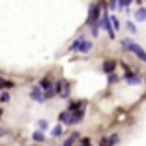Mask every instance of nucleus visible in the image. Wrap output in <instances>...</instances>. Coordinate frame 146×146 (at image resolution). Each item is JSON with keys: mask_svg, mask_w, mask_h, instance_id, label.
<instances>
[{"mask_svg": "<svg viewBox=\"0 0 146 146\" xmlns=\"http://www.w3.org/2000/svg\"><path fill=\"white\" fill-rule=\"evenodd\" d=\"M122 47L124 49H127L129 52H133L135 56H137L139 60H142V62H146V51L141 47V45H137V43H133L131 39H124L122 41Z\"/></svg>", "mask_w": 146, "mask_h": 146, "instance_id": "f257e3e1", "label": "nucleus"}, {"mask_svg": "<svg viewBox=\"0 0 146 146\" xmlns=\"http://www.w3.org/2000/svg\"><path fill=\"white\" fill-rule=\"evenodd\" d=\"M69 51H71V52L79 51V52H82V54H86V52H90V51H92V41H86V39L81 36V38H79L77 41L73 43L71 47H69Z\"/></svg>", "mask_w": 146, "mask_h": 146, "instance_id": "f03ea898", "label": "nucleus"}, {"mask_svg": "<svg viewBox=\"0 0 146 146\" xmlns=\"http://www.w3.org/2000/svg\"><path fill=\"white\" fill-rule=\"evenodd\" d=\"M101 8H103V4H94L90 8V13H88V25H94V23H98L99 21V11H101Z\"/></svg>", "mask_w": 146, "mask_h": 146, "instance_id": "7ed1b4c3", "label": "nucleus"}, {"mask_svg": "<svg viewBox=\"0 0 146 146\" xmlns=\"http://www.w3.org/2000/svg\"><path fill=\"white\" fill-rule=\"evenodd\" d=\"M99 25H101L105 30L109 32V38L114 39V26H112V21H111V17H109V15H103V17L99 19Z\"/></svg>", "mask_w": 146, "mask_h": 146, "instance_id": "20e7f679", "label": "nucleus"}, {"mask_svg": "<svg viewBox=\"0 0 146 146\" xmlns=\"http://www.w3.org/2000/svg\"><path fill=\"white\" fill-rule=\"evenodd\" d=\"M30 98L34 99V101H38V103L45 101V92H43V88H41V86H34V88H32Z\"/></svg>", "mask_w": 146, "mask_h": 146, "instance_id": "39448f33", "label": "nucleus"}, {"mask_svg": "<svg viewBox=\"0 0 146 146\" xmlns=\"http://www.w3.org/2000/svg\"><path fill=\"white\" fill-rule=\"evenodd\" d=\"M84 118V111L82 109H77V111H71V124L69 125H73V124H79V122Z\"/></svg>", "mask_w": 146, "mask_h": 146, "instance_id": "423d86ee", "label": "nucleus"}, {"mask_svg": "<svg viewBox=\"0 0 146 146\" xmlns=\"http://www.w3.org/2000/svg\"><path fill=\"white\" fill-rule=\"evenodd\" d=\"M114 69H116V62H114V60H105V62H103V71L107 73V75L114 73Z\"/></svg>", "mask_w": 146, "mask_h": 146, "instance_id": "0eeeda50", "label": "nucleus"}, {"mask_svg": "<svg viewBox=\"0 0 146 146\" xmlns=\"http://www.w3.org/2000/svg\"><path fill=\"white\" fill-rule=\"evenodd\" d=\"M125 82H127V84H141V77H137V75H135V73H125Z\"/></svg>", "mask_w": 146, "mask_h": 146, "instance_id": "6e6552de", "label": "nucleus"}, {"mask_svg": "<svg viewBox=\"0 0 146 146\" xmlns=\"http://www.w3.org/2000/svg\"><path fill=\"white\" fill-rule=\"evenodd\" d=\"M58 120L64 122V124H71V109H68V111L60 112V114H58Z\"/></svg>", "mask_w": 146, "mask_h": 146, "instance_id": "1a4fd4ad", "label": "nucleus"}, {"mask_svg": "<svg viewBox=\"0 0 146 146\" xmlns=\"http://www.w3.org/2000/svg\"><path fill=\"white\" fill-rule=\"evenodd\" d=\"M135 19H137L139 23H144L146 21V8H139L137 11H135Z\"/></svg>", "mask_w": 146, "mask_h": 146, "instance_id": "9d476101", "label": "nucleus"}, {"mask_svg": "<svg viewBox=\"0 0 146 146\" xmlns=\"http://www.w3.org/2000/svg\"><path fill=\"white\" fill-rule=\"evenodd\" d=\"M75 141H79V133H71V135H69V137L64 141V146H73Z\"/></svg>", "mask_w": 146, "mask_h": 146, "instance_id": "9b49d317", "label": "nucleus"}, {"mask_svg": "<svg viewBox=\"0 0 146 146\" xmlns=\"http://www.w3.org/2000/svg\"><path fill=\"white\" fill-rule=\"evenodd\" d=\"M4 88H13V82L11 81H6V79L0 77V90H4Z\"/></svg>", "mask_w": 146, "mask_h": 146, "instance_id": "f8f14e48", "label": "nucleus"}, {"mask_svg": "<svg viewBox=\"0 0 146 146\" xmlns=\"http://www.w3.org/2000/svg\"><path fill=\"white\" fill-rule=\"evenodd\" d=\"M39 86H41L43 90H49V88H52V82L49 81L47 77H45V79H41V82H39Z\"/></svg>", "mask_w": 146, "mask_h": 146, "instance_id": "ddd939ff", "label": "nucleus"}, {"mask_svg": "<svg viewBox=\"0 0 146 146\" xmlns=\"http://www.w3.org/2000/svg\"><path fill=\"white\" fill-rule=\"evenodd\" d=\"M32 139L38 141V142H41L43 141V131H41V129H39V131H34V133H32Z\"/></svg>", "mask_w": 146, "mask_h": 146, "instance_id": "4468645a", "label": "nucleus"}, {"mask_svg": "<svg viewBox=\"0 0 146 146\" xmlns=\"http://www.w3.org/2000/svg\"><path fill=\"white\" fill-rule=\"evenodd\" d=\"M107 141H109V146H114V144H116V142L120 141V137H118V135H116V133H114V135H111V137H109V139H107Z\"/></svg>", "mask_w": 146, "mask_h": 146, "instance_id": "2eb2a0df", "label": "nucleus"}, {"mask_svg": "<svg viewBox=\"0 0 146 146\" xmlns=\"http://www.w3.org/2000/svg\"><path fill=\"white\" fill-rule=\"evenodd\" d=\"M64 84H66V81H58V82H56V86H54L56 94H62V90H64Z\"/></svg>", "mask_w": 146, "mask_h": 146, "instance_id": "dca6fc26", "label": "nucleus"}, {"mask_svg": "<svg viewBox=\"0 0 146 146\" xmlns=\"http://www.w3.org/2000/svg\"><path fill=\"white\" fill-rule=\"evenodd\" d=\"M38 125H39V129H41V131H47V129H49V122L47 120H39Z\"/></svg>", "mask_w": 146, "mask_h": 146, "instance_id": "f3484780", "label": "nucleus"}, {"mask_svg": "<svg viewBox=\"0 0 146 146\" xmlns=\"http://www.w3.org/2000/svg\"><path fill=\"white\" fill-rule=\"evenodd\" d=\"M9 98H11V96H9L8 92H2V94H0V101H2V103H8Z\"/></svg>", "mask_w": 146, "mask_h": 146, "instance_id": "a211bd4d", "label": "nucleus"}, {"mask_svg": "<svg viewBox=\"0 0 146 146\" xmlns=\"http://www.w3.org/2000/svg\"><path fill=\"white\" fill-rule=\"evenodd\" d=\"M131 2H133V0H118V6H120V8L124 9V8H127V6L131 4Z\"/></svg>", "mask_w": 146, "mask_h": 146, "instance_id": "6ab92c4d", "label": "nucleus"}, {"mask_svg": "<svg viewBox=\"0 0 146 146\" xmlns=\"http://www.w3.org/2000/svg\"><path fill=\"white\" fill-rule=\"evenodd\" d=\"M54 94H56V90H54V88H49V90H45V99H51Z\"/></svg>", "mask_w": 146, "mask_h": 146, "instance_id": "aec40b11", "label": "nucleus"}, {"mask_svg": "<svg viewBox=\"0 0 146 146\" xmlns=\"http://www.w3.org/2000/svg\"><path fill=\"white\" fill-rule=\"evenodd\" d=\"M60 135H62V125H56L52 129V137H60Z\"/></svg>", "mask_w": 146, "mask_h": 146, "instance_id": "412c9836", "label": "nucleus"}, {"mask_svg": "<svg viewBox=\"0 0 146 146\" xmlns=\"http://www.w3.org/2000/svg\"><path fill=\"white\" fill-rule=\"evenodd\" d=\"M111 21H112V26H114V30H118V28H120V21H118L116 17H111Z\"/></svg>", "mask_w": 146, "mask_h": 146, "instance_id": "4be33fe9", "label": "nucleus"}, {"mask_svg": "<svg viewBox=\"0 0 146 146\" xmlns=\"http://www.w3.org/2000/svg\"><path fill=\"white\" fill-rule=\"evenodd\" d=\"M79 146H92L90 139H81V141H79Z\"/></svg>", "mask_w": 146, "mask_h": 146, "instance_id": "5701e85b", "label": "nucleus"}, {"mask_svg": "<svg viewBox=\"0 0 146 146\" xmlns=\"http://www.w3.org/2000/svg\"><path fill=\"white\" fill-rule=\"evenodd\" d=\"M116 81H118V77H116L114 73H111V75H109V84H114Z\"/></svg>", "mask_w": 146, "mask_h": 146, "instance_id": "b1692460", "label": "nucleus"}, {"mask_svg": "<svg viewBox=\"0 0 146 146\" xmlns=\"http://www.w3.org/2000/svg\"><path fill=\"white\" fill-rule=\"evenodd\" d=\"M116 4H118V0H109V8L111 9H116Z\"/></svg>", "mask_w": 146, "mask_h": 146, "instance_id": "393cba45", "label": "nucleus"}, {"mask_svg": "<svg viewBox=\"0 0 146 146\" xmlns=\"http://www.w3.org/2000/svg\"><path fill=\"white\" fill-rule=\"evenodd\" d=\"M127 30L135 34V32H137V28H135V25H133V23H127Z\"/></svg>", "mask_w": 146, "mask_h": 146, "instance_id": "a878e982", "label": "nucleus"}, {"mask_svg": "<svg viewBox=\"0 0 146 146\" xmlns=\"http://www.w3.org/2000/svg\"><path fill=\"white\" fill-rule=\"evenodd\" d=\"M99 146H109V141L107 139H101V141H99Z\"/></svg>", "mask_w": 146, "mask_h": 146, "instance_id": "bb28decb", "label": "nucleus"}, {"mask_svg": "<svg viewBox=\"0 0 146 146\" xmlns=\"http://www.w3.org/2000/svg\"><path fill=\"white\" fill-rule=\"evenodd\" d=\"M0 118H2V109H0Z\"/></svg>", "mask_w": 146, "mask_h": 146, "instance_id": "cd10ccee", "label": "nucleus"}]
</instances>
